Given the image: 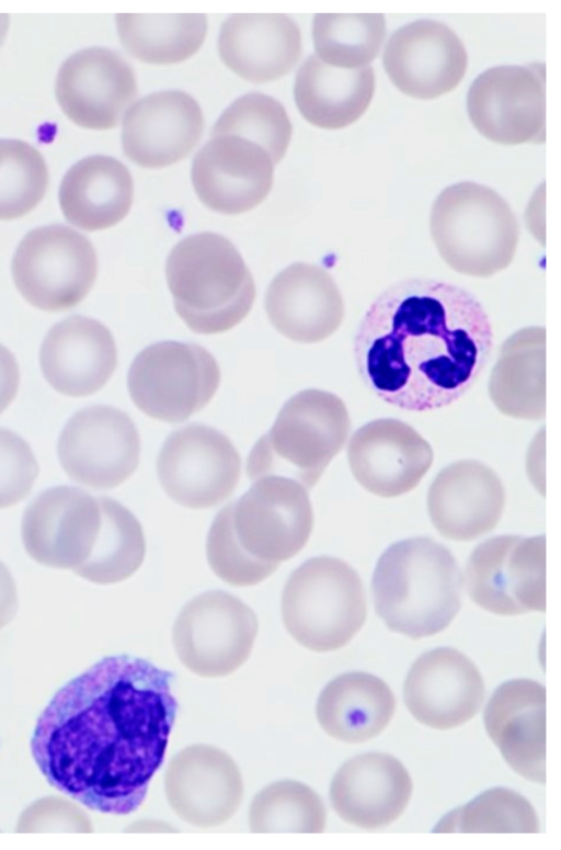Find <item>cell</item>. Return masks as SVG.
<instances>
[{
  "label": "cell",
  "instance_id": "obj_1",
  "mask_svg": "<svg viewBox=\"0 0 561 850\" xmlns=\"http://www.w3.org/2000/svg\"><path fill=\"white\" fill-rule=\"evenodd\" d=\"M173 673L110 656L64 684L39 715L33 759L47 782L83 806L127 815L144 802L175 721Z\"/></svg>",
  "mask_w": 561,
  "mask_h": 850
},
{
  "label": "cell",
  "instance_id": "obj_2",
  "mask_svg": "<svg viewBox=\"0 0 561 850\" xmlns=\"http://www.w3.org/2000/svg\"><path fill=\"white\" fill-rule=\"evenodd\" d=\"M494 333L469 290L432 277L390 284L369 305L354 338L363 384L382 401L409 411L457 403L476 384Z\"/></svg>",
  "mask_w": 561,
  "mask_h": 850
},
{
  "label": "cell",
  "instance_id": "obj_3",
  "mask_svg": "<svg viewBox=\"0 0 561 850\" xmlns=\"http://www.w3.org/2000/svg\"><path fill=\"white\" fill-rule=\"evenodd\" d=\"M312 528L307 488L290 477L263 476L217 512L206 541L209 567L231 586H255L305 547Z\"/></svg>",
  "mask_w": 561,
  "mask_h": 850
},
{
  "label": "cell",
  "instance_id": "obj_4",
  "mask_svg": "<svg viewBox=\"0 0 561 850\" xmlns=\"http://www.w3.org/2000/svg\"><path fill=\"white\" fill-rule=\"evenodd\" d=\"M462 575L451 552L430 537L391 544L376 565L371 592L389 630L413 639L445 630L460 609Z\"/></svg>",
  "mask_w": 561,
  "mask_h": 850
},
{
  "label": "cell",
  "instance_id": "obj_5",
  "mask_svg": "<svg viewBox=\"0 0 561 850\" xmlns=\"http://www.w3.org/2000/svg\"><path fill=\"white\" fill-rule=\"evenodd\" d=\"M165 277L174 307L194 332L230 330L250 313L253 276L234 245L215 233L185 237L170 251Z\"/></svg>",
  "mask_w": 561,
  "mask_h": 850
},
{
  "label": "cell",
  "instance_id": "obj_6",
  "mask_svg": "<svg viewBox=\"0 0 561 850\" xmlns=\"http://www.w3.org/2000/svg\"><path fill=\"white\" fill-rule=\"evenodd\" d=\"M431 235L454 271L489 277L514 259L519 228L508 203L493 189L460 182L444 189L431 212Z\"/></svg>",
  "mask_w": 561,
  "mask_h": 850
},
{
  "label": "cell",
  "instance_id": "obj_7",
  "mask_svg": "<svg viewBox=\"0 0 561 850\" xmlns=\"http://www.w3.org/2000/svg\"><path fill=\"white\" fill-rule=\"evenodd\" d=\"M351 420L344 401L330 392L305 389L279 410L271 430L253 445L247 458L251 480L280 475L312 488L341 451Z\"/></svg>",
  "mask_w": 561,
  "mask_h": 850
},
{
  "label": "cell",
  "instance_id": "obj_8",
  "mask_svg": "<svg viewBox=\"0 0 561 850\" xmlns=\"http://www.w3.org/2000/svg\"><path fill=\"white\" fill-rule=\"evenodd\" d=\"M280 610L286 630L300 645L318 653L336 650L365 623L364 586L344 560L312 557L289 575Z\"/></svg>",
  "mask_w": 561,
  "mask_h": 850
},
{
  "label": "cell",
  "instance_id": "obj_9",
  "mask_svg": "<svg viewBox=\"0 0 561 850\" xmlns=\"http://www.w3.org/2000/svg\"><path fill=\"white\" fill-rule=\"evenodd\" d=\"M220 367L199 344L173 340L145 348L127 377L135 406L147 416L178 423L202 410L216 394Z\"/></svg>",
  "mask_w": 561,
  "mask_h": 850
},
{
  "label": "cell",
  "instance_id": "obj_10",
  "mask_svg": "<svg viewBox=\"0 0 561 850\" xmlns=\"http://www.w3.org/2000/svg\"><path fill=\"white\" fill-rule=\"evenodd\" d=\"M13 282L32 306L68 310L91 291L98 274L96 252L79 231L60 224L27 233L11 264Z\"/></svg>",
  "mask_w": 561,
  "mask_h": 850
},
{
  "label": "cell",
  "instance_id": "obj_11",
  "mask_svg": "<svg viewBox=\"0 0 561 850\" xmlns=\"http://www.w3.org/2000/svg\"><path fill=\"white\" fill-rule=\"evenodd\" d=\"M259 623L241 599L209 590L190 600L178 614L172 641L182 665L203 678H222L250 657Z\"/></svg>",
  "mask_w": 561,
  "mask_h": 850
},
{
  "label": "cell",
  "instance_id": "obj_12",
  "mask_svg": "<svg viewBox=\"0 0 561 850\" xmlns=\"http://www.w3.org/2000/svg\"><path fill=\"white\" fill-rule=\"evenodd\" d=\"M470 599L499 615L546 610L545 535H500L480 543L465 570Z\"/></svg>",
  "mask_w": 561,
  "mask_h": 850
},
{
  "label": "cell",
  "instance_id": "obj_13",
  "mask_svg": "<svg viewBox=\"0 0 561 850\" xmlns=\"http://www.w3.org/2000/svg\"><path fill=\"white\" fill-rule=\"evenodd\" d=\"M157 474L167 495L190 509H207L228 499L241 475V457L217 429L190 423L164 441Z\"/></svg>",
  "mask_w": 561,
  "mask_h": 850
},
{
  "label": "cell",
  "instance_id": "obj_14",
  "mask_svg": "<svg viewBox=\"0 0 561 850\" xmlns=\"http://www.w3.org/2000/svg\"><path fill=\"white\" fill-rule=\"evenodd\" d=\"M58 457L76 483L96 490L117 487L137 469L140 438L123 410L95 405L77 411L58 440Z\"/></svg>",
  "mask_w": 561,
  "mask_h": 850
},
{
  "label": "cell",
  "instance_id": "obj_15",
  "mask_svg": "<svg viewBox=\"0 0 561 850\" xmlns=\"http://www.w3.org/2000/svg\"><path fill=\"white\" fill-rule=\"evenodd\" d=\"M467 109L473 126L502 145L545 140V65L496 66L472 82Z\"/></svg>",
  "mask_w": 561,
  "mask_h": 850
},
{
  "label": "cell",
  "instance_id": "obj_16",
  "mask_svg": "<svg viewBox=\"0 0 561 850\" xmlns=\"http://www.w3.org/2000/svg\"><path fill=\"white\" fill-rule=\"evenodd\" d=\"M101 520L99 501L89 492L66 485L49 488L23 513L24 548L44 566L73 570L90 556Z\"/></svg>",
  "mask_w": 561,
  "mask_h": 850
},
{
  "label": "cell",
  "instance_id": "obj_17",
  "mask_svg": "<svg viewBox=\"0 0 561 850\" xmlns=\"http://www.w3.org/2000/svg\"><path fill=\"white\" fill-rule=\"evenodd\" d=\"M55 93L60 109L75 124L111 129L137 95V80L133 68L116 52L89 47L62 63Z\"/></svg>",
  "mask_w": 561,
  "mask_h": 850
},
{
  "label": "cell",
  "instance_id": "obj_18",
  "mask_svg": "<svg viewBox=\"0 0 561 850\" xmlns=\"http://www.w3.org/2000/svg\"><path fill=\"white\" fill-rule=\"evenodd\" d=\"M168 803L183 821L199 828L230 819L243 797L239 767L224 750L205 744L178 752L165 771Z\"/></svg>",
  "mask_w": 561,
  "mask_h": 850
},
{
  "label": "cell",
  "instance_id": "obj_19",
  "mask_svg": "<svg viewBox=\"0 0 561 850\" xmlns=\"http://www.w3.org/2000/svg\"><path fill=\"white\" fill-rule=\"evenodd\" d=\"M382 63L401 92L430 100L458 86L468 57L461 39L450 27L433 20H417L392 33Z\"/></svg>",
  "mask_w": 561,
  "mask_h": 850
},
{
  "label": "cell",
  "instance_id": "obj_20",
  "mask_svg": "<svg viewBox=\"0 0 561 850\" xmlns=\"http://www.w3.org/2000/svg\"><path fill=\"white\" fill-rule=\"evenodd\" d=\"M274 162L259 145L238 136H215L196 154L192 182L209 209L237 215L260 205L273 184Z\"/></svg>",
  "mask_w": 561,
  "mask_h": 850
},
{
  "label": "cell",
  "instance_id": "obj_21",
  "mask_svg": "<svg viewBox=\"0 0 561 850\" xmlns=\"http://www.w3.org/2000/svg\"><path fill=\"white\" fill-rule=\"evenodd\" d=\"M403 693L416 721L445 730L467 723L479 712L484 685L480 671L465 654L438 647L413 662Z\"/></svg>",
  "mask_w": 561,
  "mask_h": 850
},
{
  "label": "cell",
  "instance_id": "obj_22",
  "mask_svg": "<svg viewBox=\"0 0 561 850\" xmlns=\"http://www.w3.org/2000/svg\"><path fill=\"white\" fill-rule=\"evenodd\" d=\"M433 458L430 443L410 424L393 418L364 424L347 446L355 479L382 498L401 496L415 488Z\"/></svg>",
  "mask_w": 561,
  "mask_h": 850
},
{
  "label": "cell",
  "instance_id": "obj_23",
  "mask_svg": "<svg viewBox=\"0 0 561 850\" xmlns=\"http://www.w3.org/2000/svg\"><path fill=\"white\" fill-rule=\"evenodd\" d=\"M203 131V113L194 98L183 91H159L128 107L122 145L125 155L139 167L163 168L184 159Z\"/></svg>",
  "mask_w": 561,
  "mask_h": 850
},
{
  "label": "cell",
  "instance_id": "obj_24",
  "mask_svg": "<svg viewBox=\"0 0 561 850\" xmlns=\"http://www.w3.org/2000/svg\"><path fill=\"white\" fill-rule=\"evenodd\" d=\"M505 506V489L488 465L462 460L443 468L427 492L435 529L455 541H471L493 530Z\"/></svg>",
  "mask_w": 561,
  "mask_h": 850
},
{
  "label": "cell",
  "instance_id": "obj_25",
  "mask_svg": "<svg viewBox=\"0 0 561 850\" xmlns=\"http://www.w3.org/2000/svg\"><path fill=\"white\" fill-rule=\"evenodd\" d=\"M265 309L286 338L316 343L332 336L344 318V302L331 274L321 267L296 262L271 282Z\"/></svg>",
  "mask_w": 561,
  "mask_h": 850
},
{
  "label": "cell",
  "instance_id": "obj_26",
  "mask_svg": "<svg viewBox=\"0 0 561 850\" xmlns=\"http://www.w3.org/2000/svg\"><path fill=\"white\" fill-rule=\"evenodd\" d=\"M39 365L49 385L66 396L100 390L117 365L113 335L96 319L72 316L54 325L43 340Z\"/></svg>",
  "mask_w": 561,
  "mask_h": 850
},
{
  "label": "cell",
  "instance_id": "obj_27",
  "mask_svg": "<svg viewBox=\"0 0 561 850\" xmlns=\"http://www.w3.org/2000/svg\"><path fill=\"white\" fill-rule=\"evenodd\" d=\"M412 781L404 766L385 752H368L347 760L334 774L330 801L346 823L363 829H380L407 808Z\"/></svg>",
  "mask_w": 561,
  "mask_h": 850
},
{
  "label": "cell",
  "instance_id": "obj_28",
  "mask_svg": "<svg viewBox=\"0 0 561 850\" xmlns=\"http://www.w3.org/2000/svg\"><path fill=\"white\" fill-rule=\"evenodd\" d=\"M488 735L523 778L546 782V689L531 679H512L492 694L484 711Z\"/></svg>",
  "mask_w": 561,
  "mask_h": 850
},
{
  "label": "cell",
  "instance_id": "obj_29",
  "mask_svg": "<svg viewBox=\"0 0 561 850\" xmlns=\"http://www.w3.org/2000/svg\"><path fill=\"white\" fill-rule=\"evenodd\" d=\"M218 52L225 65L251 82L288 73L301 54L297 23L283 13H236L224 21Z\"/></svg>",
  "mask_w": 561,
  "mask_h": 850
},
{
  "label": "cell",
  "instance_id": "obj_30",
  "mask_svg": "<svg viewBox=\"0 0 561 850\" xmlns=\"http://www.w3.org/2000/svg\"><path fill=\"white\" fill-rule=\"evenodd\" d=\"M58 197L64 216L73 226L88 231L107 229L129 213L134 182L119 160L94 155L70 167Z\"/></svg>",
  "mask_w": 561,
  "mask_h": 850
},
{
  "label": "cell",
  "instance_id": "obj_31",
  "mask_svg": "<svg viewBox=\"0 0 561 850\" xmlns=\"http://www.w3.org/2000/svg\"><path fill=\"white\" fill-rule=\"evenodd\" d=\"M374 91L373 67L336 68L316 55L300 66L294 86L301 115L323 129H340L357 121L368 107Z\"/></svg>",
  "mask_w": 561,
  "mask_h": 850
},
{
  "label": "cell",
  "instance_id": "obj_32",
  "mask_svg": "<svg viewBox=\"0 0 561 850\" xmlns=\"http://www.w3.org/2000/svg\"><path fill=\"white\" fill-rule=\"evenodd\" d=\"M396 699L380 678L362 671L343 673L321 691L316 714L321 728L345 743H365L391 721Z\"/></svg>",
  "mask_w": 561,
  "mask_h": 850
},
{
  "label": "cell",
  "instance_id": "obj_33",
  "mask_svg": "<svg viewBox=\"0 0 561 850\" xmlns=\"http://www.w3.org/2000/svg\"><path fill=\"white\" fill-rule=\"evenodd\" d=\"M489 395L505 416L524 420L545 418V328H523L504 341L490 375Z\"/></svg>",
  "mask_w": 561,
  "mask_h": 850
},
{
  "label": "cell",
  "instance_id": "obj_34",
  "mask_svg": "<svg viewBox=\"0 0 561 850\" xmlns=\"http://www.w3.org/2000/svg\"><path fill=\"white\" fill-rule=\"evenodd\" d=\"M117 33L126 50L152 65H170L192 57L207 34L204 13L115 15Z\"/></svg>",
  "mask_w": 561,
  "mask_h": 850
},
{
  "label": "cell",
  "instance_id": "obj_35",
  "mask_svg": "<svg viewBox=\"0 0 561 850\" xmlns=\"http://www.w3.org/2000/svg\"><path fill=\"white\" fill-rule=\"evenodd\" d=\"M101 528L90 556L73 571L85 580L107 585L123 581L141 566L144 530L134 513L110 497L98 498Z\"/></svg>",
  "mask_w": 561,
  "mask_h": 850
},
{
  "label": "cell",
  "instance_id": "obj_36",
  "mask_svg": "<svg viewBox=\"0 0 561 850\" xmlns=\"http://www.w3.org/2000/svg\"><path fill=\"white\" fill-rule=\"evenodd\" d=\"M385 29L381 13H318L312 22L317 57L342 69L367 66L381 48Z\"/></svg>",
  "mask_w": 561,
  "mask_h": 850
},
{
  "label": "cell",
  "instance_id": "obj_37",
  "mask_svg": "<svg viewBox=\"0 0 561 850\" xmlns=\"http://www.w3.org/2000/svg\"><path fill=\"white\" fill-rule=\"evenodd\" d=\"M325 808L308 785L294 780L276 781L263 787L249 808V828L254 834H318L325 826Z\"/></svg>",
  "mask_w": 561,
  "mask_h": 850
},
{
  "label": "cell",
  "instance_id": "obj_38",
  "mask_svg": "<svg viewBox=\"0 0 561 850\" xmlns=\"http://www.w3.org/2000/svg\"><path fill=\"white\" fill-rule=\"evenodd\" d=\"M538 831L539 819L531 804L506 787H493L481 793L445 815L434 828V832Z\"/></svg>",
  "mask_w": 561,
  "mask_h": 850
},
{
  "label": "cell",
  "instance_id": "obj_39",
  "mask_svg": "<svg viewBox=\"0 0 561 850\" xmlns=\"http://www.w3.org/2000/svg\"><path fill=\"white\" fill-rule=\"evenodd\" d=\"M293 127L285 107L263 93H248L233 101L211 129L215 136H238L261 146L277 163L285 156Z\"/></svg>",
  "mask_w": 561,
  "mask_h": 850
},
{
  "label": "cell",
  "instance_id": "obj_40",
  "mask_svg": "<svg viewBox=\"0 0 561 850\" xmlns=\"http://www.w3.org/2000/svg\"><path fill=\"white\" fill-rule=\"evenodd\" d=\"M49 173L42 154L19 139H0V220L33 211L44 199Z\"/></svg>",
  "mask_w": 561,
  "mask_h": 850
},
{
  "label": "cell",
  "instance_id": "obj_41",
  "mask_svg": "<svg viewBox=\"0 0 561 850\" xmlns=\"http://www.w3.org/2000/svg\"><path fill=\"white\" fill-rule=\"evenodd\" d=\"M38 464L28 443L0 428V509L22 501L32 490Z\"/></svg>",
  "mask_w": 561,
  "mask_h": 850
},
{
  "label": "cell",
  "instance_id": "obj_42",
  "mask_svg": "<svg viewBox=\"0 0 561 850\" xmlns=\"http://www.w3.org/2000/svg\"><path fill=\"white\" fill-rule=\"evenodd\" d=\"M20 383L19 365L13 353L0 343V415L14 400Z\"/></svg>",
  "mask_w": 561,
  "mask_h": 850
},
{
  "label": "cell",
  "instance_id": "obj_43",
  "mask_svg": "<svg viewBox=\"0 0 561 850\" xmlns=\"http://www.w3.org/2000/svg\"><path fill=\"white\" fill-rule=\"evenodd\" d=\"M16 598L15 581L9 568L0 560V617L13 607Z\"/></svg>",
  "mask_w": 561,
  "mask_h": 850
},
{
  "label": "cell",
  "instance_id": "obj_44",
  "mask_svg": "<svg viewBox=\"0 0 561 850\" xmlns=\"http://www.w3.org/2000/svg\"><path fill=\"white\" fill-rule=\"evenodd\" d=\"M9 21H10V18L7 13H0V46L7 36L8 29H9Z\"/></svg>",
  "mask_w": 561,
  "mask_h": 850
}]
</instances>
